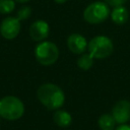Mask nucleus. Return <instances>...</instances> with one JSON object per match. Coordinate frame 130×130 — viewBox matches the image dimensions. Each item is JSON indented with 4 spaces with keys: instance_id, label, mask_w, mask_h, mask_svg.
I'll return each instance as SVG.
<instances>
[{
    "instance_id": "obj_5",
    "label": "nucleus",
    "mask_w": 130,
    "mask_h": 130,
    "mask_svg": "<svg viewBox=\"0 0 130 130\" xmlns=\"http://www.w3.org/2000/svg\"><path fill=\"white\" fill-rule=\"evenodd\" d=\"M110 15V8L106 2L95 1L86 6L83 11V18L90 24L104 22Z\"/></svg>"
},
{
    "instance_id": "obj_15",
    "label": "nucleus",
    "mask_w": 130,
    "mask_h": 130,
    "mask_svg": "<svg viewBox=\"0 0 130 130\" xmlns=\"http://www.w3.org/2000/svg\"><path fill=\"white\" fill-rule=\"evenodd\" d=\"M31 14V9L29 6H22L17 11V18L19 20H25L27 19Z\"/></svg>"
},
{
    "instance_id": "obj_14",
    "label": "nucleus",
    "mask_w": 130,
    "mask_h": 130,
    "mask_svg": "<svg viewBox=\"0 0 130 130\" xmlns=\"http://www.w3.org/2000/svg\"><path fill=\"white\" fill-rule=\"evenodd\" d=\"M15 8L14 0H0V13L1 14H9Z\"/></svg>"
},
{
    "instance_id": "obj_3",
    "label": "nucleus",
    "mask_w": 130,
    "mask_h": 130,
    "mask_svg": "<svg viewBox=\"0 0 130 130\" xmlns=\"http://www.w3.org/2000/svg\"><path fill=\"white\" fill-rule=\"evenodd\" d=\"M87 50L93 58L105 59L110 57L113 53L114 45L110 38L106 36H96L89 41Z\"/></svg>"
},
{
    "instance_id": "obj_18",
    "label": "nucleus",
    "mask_w": 130,
    "mask_h": 130,
    "mask_svg": "<svg viewBox=\"0 0 130 130\" xmlns=\"http://www.w3.org/2000/svg\"><path fill=\"white\" fill-rule=\"evenodd\" d=\"M56 3H58V4H63V3H65L67 0H54Z\"/></svg>"
},
{
    "instance_id": "obj_1",
    "label": "nucleus",
    "mask_w": 130,
    "mask_h": 130,
    "mask_svg": "<svg viewBox=\"0 0 130 130\" xmlns=\"http://www.w3.org/2000/svg\"><path fill=\"white\" fill-rule=\"evenodd\" d=\"M39 101L48 110H58L65 102L64 91L54 83H44L37 91Z\"/></svg>"
},
{
    "instance_id": "obj_10",
    "label": "nucleus",
    "mask_w": 130,
    "mask_h": 130,
    "mask_svg": "<svg viewBox=\"0 0 130 130\" xmlns=\"http://www.w3.org/2000/svg\"><path fill=\"white\" fill-rule=\"evenodd\" d=\"M111 18L113 20V22H115L118 25H122L124 23H126L129 19V12L127 10L126 7L122 6H117L113 9V11L111 12Z\"/></svg>"
},
{
    "instance_id": "obj_13",
    "label": "nucleus",
    "mask_w": 130,
    "mask_h": 130,
    "mask_svg": "<svg viewBox=\"0 0 130 130\" xmlns=\"http://www.w3.org/2000/svg\"><path fill=\"white\" fill-rule=\"evenodd\" d=\"M93 57L88 53V54H82L78 59H77V66L78 68L82 70H88L91 68L93 65Z\"/></svg>"
},
{
    "instance_id": "obj_11",
    "label": "nucleus",
    "mask_w": 130,
    "mask_h": 130,
    "mask_svg": "<svg viewBox=\"0 0 130 130\" xmlns=\"http://www.w3.org/2000/svg\"><path fill=\"white\" fill-rule=\"evenodd\" d=\"M53 120L59 127L66 128L71 124L72 117L65 110H56V112L53 115Z\"/></svg>"
},
{
    "instance_id": "obj_8",
    "label": "nucleus",
    "mask_w": 130,
    "mask_h": 130,
    "mask_svg": "<svg viewBox=\"0 0 130 130\" xmlns=\"http://www.w3.org/2000/svg\"><path fill=\"white\" fill-rule=\"evenodd\" d=\"M50 27L47 21L37 20L29 26V36L36 42H42L46 40L49 36Z\"/></svg>"
},
{
    "instance_id": "obj_12",
    "label": "nucleus",
    "mask_w": 130,
    "mask_h": 130,
    "mask_svg": "<svg viewBox=\"0 0 130 130\" xmlns=\"http://www.w3.org/2000/svg\"><path fill=\"white\" fill-rule=\"evenodd\" d=\"M98 124L101 130H115L116 128V121L112 114L101 115L98 120Z\"/></svg>"
},
{
    "instance_id": "obj_9",
    "label": "nucleus",
    "mask_w": 130,
    "mask_h": 130,
    "mask_svg": "<svg viewBox=\"0 0 130 130\" xmlns=\"http://www.w3.org/2000/svg\"><path fill=\"white\" fill-rule=\"evenodd\" d=\"M87 41L80 34H72L67 39V47L74 54H81L87 49Z\"/></svg>"
},
{
    "instance_id": "obj_17",
    "label": "nucleus",
    "mask_w": 130,
    "mask_h": 130,
    "mask_svg": "<svg viewBox=\"0 0 130 130\" xmlns=\"http://www.w3.org/2000/svg\"><path fill=\"white\" fill-rule=\"evenodd\" d=\"M115 130H130V125L128 124H120L115 128Z\"/></svg>"
},
{
    "instance_id": "obj_19",
    "label": "nucleus",
    "mask_w": 130,
    "mask_h": 130,
    "mask_svg": "<svg viewBox=\"0 0 130 130\" xmlns=\"http://www.w3.org/2000/svg\"><path fill=\"white\" fill-rule=\"evenodd\" d=\"M14 1L19 2V3H25V2H28V1H30V0H14Z\"/></svg>"
},
{
    "instance_id": "obj_2",
    "label": "nucleus",
    "mask_w": 130,
    "mask_h": 130,
    "mask_svg": "<svg viewBox=\"0 0 130 130\" xmlns=\"http://www.w3.org/2000/svg\"><path fill=\"white\" fill-rule=\"evenodd\" d=\"M24 113L23 103L14 95H6L0 99V117L14 121L22 117Z\"/></svg>"
},
{
    "instance_id": "obj_16",
    "label": "nucleus",
    "mask_w": 130,
    "mask_h": 130,
    "mask_svg": "<svg viewBox=\"0 0 130 130\" xmlns=\"http://www.w3.org/2000/svg\"><path fill=\"white\" fill-rule=\"evenodd\" d=\"M105 2L110 5V6H113V7H117V6H122L124 5L127 0H105Z\"/></svg>"
},
{
    "instance_id": "obj_6",
    "label": "nucleus",
    "mask_w": 130,
    "mask_h": 130,
    "mask_svg": "<svg viewBox=\"0 0 130 130\" xmlns=\"http://www.w3.org/2000/svg\"><path fill=\"white\" fill-rule=\"evenodd\" d=\"M20 31V20L17 17L7 16L0 24V34L6 40H12Z\"/></svg>"
},
{
    "instance_id": "obj_7",
    "label": "nucleus",
    "mask_w": 130,
    "mask_h": 130,
    "mask_svg": "<svg viewBox=\"0 0 130 130\" xmlns=\"http://www.w3.org/2000/svg\"><path fill=\"white\" fill-rule=\"evenodd\" d=\"M112 116L119 125L126 124L130 120V102L127 100L117 102L112 109Z\"/></svg>"
},
{
    "instance_id": "obj_4",
    "label": "nucleus",
    "mask_w": 130,
    "mask_h": 130,
    "mask_svg": "<svg viewBox=\"0 0 130 130\" xmlns=\"http://www.w3.org/2000/svg\"><path fill=\"white\" fill-rule=\"evenodd\" d=\"M35 57L43 66L53 65L59 57V49L52 42H40L35 49Z\"/></svg>"
}]
</instances>
